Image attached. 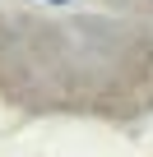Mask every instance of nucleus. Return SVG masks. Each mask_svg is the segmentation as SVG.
I'll list each match as a JSON object with an SVG mask.
<instances>
[{"label": "nucleus", "mask_w": 153, "mask_h": 157, "mask_svg": "<svg viewBox=\"0 0 153 157\" xmlns=\"http://www.w3.org/2000/svg\"><path fill=\"white\" fill-rule=\"evenodd\" d=\"M46 5H70V0H46Z\"/></svg>", "instance_id": "obj_1"}]
</instances>
